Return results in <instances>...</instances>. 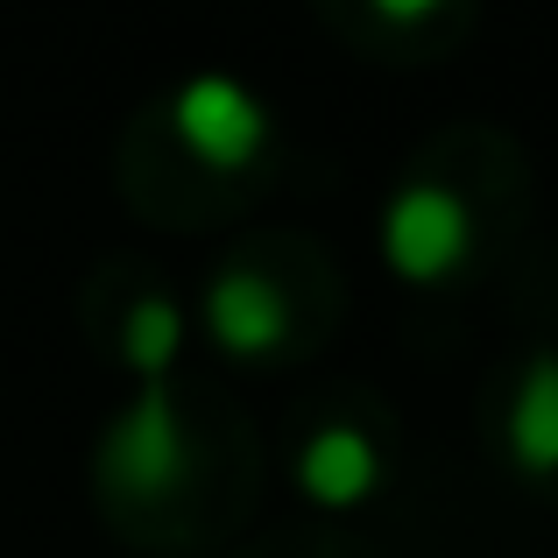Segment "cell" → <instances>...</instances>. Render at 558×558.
<instances>
[{
  "label": "cell",
  "instance_id": "obj_1",
  "mask_svg": "<svg viewBox=\"0 0 558 558\" xmlns=\"http://www.w3.org/2000/svg\"><path fill=\"white\" fill-rule=\"evenodd\" d=\"M198 474V446H191L184 403L170 396V381H142L128 396V410L99 432V488H113L121 502H170Z\"/></svg>",
  "mask_w": 558,
  "mask_h": 558
},
{
  "label": "cell",
  "instance_id": "obj_2",
  "mask_svg": "<svg viewBox=\"0 0 558 558\" xmlns=\"http://www.w3.org/2000/svg\"><path fill=\"white\" fill-rule=\"evenodd\" d=\"M375 247L403 283H417V290L452 283V276L474 262V205H466L452 184H438V178H410L389 205H381Z\"/></svg>",
  "mask_w": 558,
  "mask_h": 558
},
{
  "label": "cell",
  "instance_id": "obj_3",
  "mask_svg": "<svg viewBox=\"0 0 558 558\" xmlns=\"http://www.w3.org/2000/svg\"><path fill=\"white\" fill-rule=\"evenodd\" d=\"M170 135L184 142L191 163L233 178V170H247L269 149V107L233 71H191L178 85V99H170Z\"/></svg>",
  "mask_w": 558,
  "mask_h": 558
},
{
  "label": "cell",
  "instance_id": "obj_4",
  "mask_svg": "<svg viewBox=\"0 0 558 558\" xmlns=\"http://www.w3.org/2000/svg\"><path fill=\"white\" fill-rule=\"evenodd\" d=\"M205 332L227 361H269L290 340V298L262 269H219L205 283Z\"/></svg>",
  "mask_w": 558,
  "mask_h": 558
},
{
  "label": "cell",
  "instance_id": "obj_5",
  "mask_svg": "<svg viewBox=\"0 0 558 558\" xmlns=\"http://www.w3.org/2000/svg\"><path fill=\"white\" fill-rule=\"evenodd\" d=\"M298 488H304V502H318V509L375 502V488H381L375 438L361 432V424H347V417L318 424V432L304 438V452H298Z\"/></svg>",
  "mask_w": 558,
  "mask_h": 558
},
{
  "label": "cell",
  "instance_id": "obj_6",
  "mask_svg": "<svg viewBox=\"0 0 558 558\" xmlns=\"http://www.w3.org/2000/svg\"><path fill=\"white\" fill-rule=\"evenodd\" d=\"M509 466L531 481L558 474V347H537L531 361H523L517 389H509Z\"/></svg>",
  "mask_w": 558,
  "mask_h": 558
},
{
  "label": "cell",
  "instance_id": "obj_7",
  "mask_svg": "<svg viewBox=\"0 0 558 558\" xmlns=\"http://www.w3.org/2000/svg\"><path fill=\"white\" fill-rule=\"evenodd\" d=\"M178 354H184V312H178V298L149 290V298L128 304V318H121V361H128V368H135L142 381H170Z\"/></svg>",
  "mask_w": 558,
  "mask_h": 558
},
{
  "label": "cell",
  "instance_id": "obj_8",
  "mask_svg": "<svg viewBox=\"0 0 558 558\" xmlns=\"http://www.w3.org/2000/svg\"><path fill=\"white\" fill-rule=\"evenodd\" d=\"M375 22H389V28H424V22H438V0H375Z\"/></svg>",
  "mask_w": 558,
  "mask_h": 558
}]
</instances>
